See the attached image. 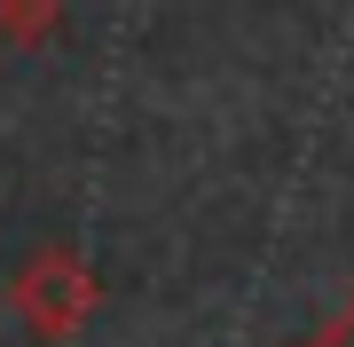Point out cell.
I'll return each mask as SVG.
<instances>
[{
	"instance_id": "6da1fadb",
	"label": "cell",
	"mask_w": 354,
	"mask_h": 347,
	"mask_svg": "<svg viewBox=\"0 0 354 347\" xmlns=\"http://www.w3.org/2000/svg\"><path fill=\"white\" fill-rule=\"evenodd\" d=\"M307 347H354V308H339V316H330V323H323V332L307 339Z\"/></svg>"
}]
</instances>
